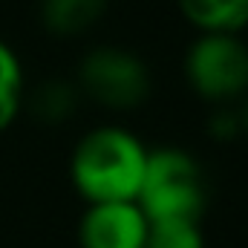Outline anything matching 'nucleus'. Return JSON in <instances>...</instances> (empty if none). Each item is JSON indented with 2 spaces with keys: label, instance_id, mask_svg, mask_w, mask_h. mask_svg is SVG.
I'll list each match as a JSON object with an SVG mask.
<instances>
[{
  "label": "nucleus",
  "instance_id": "1",
  "mask_svg": "<svg viewBox=\"0 0 248 248\" xmlns=\"http://www.w3.org/2000/svg\"><path fill=\"white\" fill-rule=\"evenodd\" d=\"M147 150L122 127H98L87 133L72 153V182L90 205L136 202L144 176Z\"/></svg>",
  "mask_w": 248,
  "mask_h": 248
},
{
  "label": "nucleus",
  "instance_id": "10",
  "mask_svg": "<svg viewBox=\"0 0 248 248\" xmlns=\"http://www.w3.org/2000/svg\"><path fill=\"white\" fill-rule=\"evenodd\" d=\"M75 101H78V93H75L72 84H66V81H46V84L38 87V93L32 98V110L44 122H63V119L72 116Z\"/></svg>",
  "mask_w": 248,
  "mask_h": 248
},
{
  "label": "nucleus",
  "instance_id": "4",
  "mask_svg": "<svg viewBox=\"0 0 248 248\" xmlns=\"http://www.w3.org/2000/svg\"><path fill=\"white\" fill-rule=\"evenodd\" d=\"M81 87L90 98L101 101L104 107H136L150 93L147 66L133 52L116 46L93 49L81 61Z\"/></svg>",
  "mask_w": 248,
  "mask_h": 248
},
{
  "label": "nucleus",
  "instance_id": "9",
  "mask_svg": "<svg viewBox=\"0 0 248 248\" xmlns=\"http://www.w3.org/2000/svg\"><path fill=\"white\" fill-rule=\"evenodd\" d=\"M144 248H205L193 219H159L147 222Z\"/></svg>",
  "mask_w": 248,
  "mask_h": 248
},
{
  "label": "nucleus",
  "instance_id": "6",
  "mask_svg": "<svg viewBox=\"0 0 248 248\" xmlns=\"http://www.w3.org/2000/svg\"><path fill=\"white\" fill-rule=\"evenodd\" d=\"M179 9L205 35H234L248 26V0H179Z\"/></svg>",
  "mask_w": 248,
  "mask_h": 248
},
{
  "label": "nucleus",
  "instance_id": "8",
  "mask_svg": "<svg viewBox=\"0 0 248 248\" xmlns=\"http://www.w3.org/2000/svg\"><path fill=\"white\" fill-rule=\"evenodd\" d=\"M23 95V72L17 55L0 41V130L15 122Z\"/></svg>",
  "mask_w": 248,
  "mask_h": 248
},
{
  "label": "nucleus",
  "instance_id": "7",
  "mask_svg": "<svg viewBox=\"0 0 248 248\" xmlns=\"http://www.w3.org/2000/svg\"><path fill=\"white\" fill-rule=\"evenodd\" d=\"M107 0H41V20L52 35H78L104 15Z\"/></svg>",
  "mask_w": 248,
  "mask_h": 248
},
{
  "label": "nucleus",
  "instance_id": "2",
  "mask_svg": "<svg viewBox=\"0 0 248 248\" xmlns=\"http://www.w3.org/2000/svg\"><path fill=\"white\" fill-rule=\"evenodd\" d=\"M205 176L193 156L176 147H159L147 153L144 176L136 205L147 222L159 219H199L205 208Z\"/></svg>",
  "mask_w": 248,
  "mask_h": 248
},
{
  "label": "nucleus",
  "instance_id": "5",
  "mask_svg": "<svg viewBox=\"0 0 248 248\" xmlns=\"http://www.w3.org/2000/svg\"><path fill=\"white\" fill-rule=\"evenodd\" d=\"M147 217L136 202H98L81 219L84 248H144Z\"/></svg>",
  "mask_w": 248,
  "mask_h": 248
},
{
  "label": "nucleus",
  "instance_id": "12",
  "mask_svg": "<svg viewBox=\"0 0 248 248\" xmlns=\"http://www.w3.org/2000/svg\"><path fill=\"white\" fill-rule=\"evenodd\" d=\"M237 116H240V130H246L248 133V101H246V107H243Z\"/></svg>",
  "mask_w": 248,
  "mask_h": 248
},
{
  "label": "nucleus",
  "instance_id": "11",
  "mask_svg": "<svg viewBox=\"0 0 248 248\" xmlns=\"http://www.w3.org/2000/svg\"><path fill=\"white\" fill-rule=\"evenodd\" d=\"M211 133L214 139H231L240 133V116L234 110H219L214 119H211Z\"/></svg>",
  "mask_w": 248,
  "mask_h": 248
},
{
  "label": "nucleus",
  "instance_id": "3",
  "mask_svg": "<svg viewBox=\"0 0 248 248\" xmlns=\"http://www.w3.org/2000/svg\"><path fill=\"white\" fill-rule=\"evenodd\" d=\"M185 72L202 98L234 101L248 90V46L234 35H202L187 49Z\"/></svg>",
  "mask_w": 248,
  "mask_h": 248
}]
</instances>
